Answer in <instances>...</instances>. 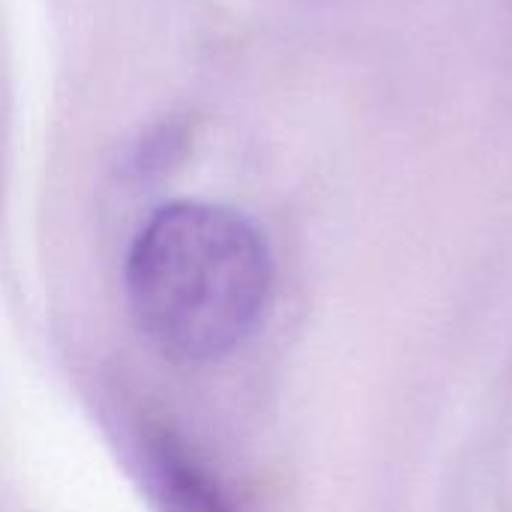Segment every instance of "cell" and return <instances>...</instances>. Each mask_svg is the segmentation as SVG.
Returning a JSON list of instances; mask_svg holds the SVG:
<instances>
[{
	"mask_svg": "<svg viewBox=\"0 0 512 512\" xmlns=\"http://www.w3.org/2000/svg\"><path fill=\"white\" fill-rule=\"evenodd\" d=\"M126 294L153 348L177 363H213L258 330L273 294V255L243 213L174 201L138 231Z\"/></svg>",
	"mask_w": 512,
	"mask_h": 512,
	"instance_id": "cell-1",
	"label": "cell"
},
{
	"mask_svg": "<svg viewBox=\"0 0 512 512\" xmlns=\"http://www.w3.org/2000/svg\"><path fill=\"white\" fill-rule=\"evenodd\" d=\"M144 477L159 512H234L210 468L168 426H153L141 441Z\"/></svg>",
	"mask_w": 512,
	"mask_h": 512,
	"instance_id": "cell-2",
	"label": "cell"
}]
</instances>
